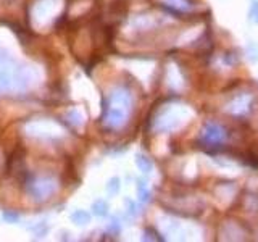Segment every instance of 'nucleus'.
<instances>
[{
	"label": "nucleus",
	"instance_id": "nucleus-5",
	"mask_svg": "<svg viewBox=\"0 0 258 242\" xmlns=\"http://www.w3.org/2000/svg\"><path fill=\"white\" fill-rule=\"evenodd\" d=\"M71 220L76 224H87L89 220H91V217H89V213L84 212V210H78V212H75L71 215Z\"/></svg>",
	"mask_w": 258,
	"mask_h": 242
},
{
	"label": "nucleus",
	"instance_id": "nucleus-2",
	"mask_svg": "<svg viewBox=\"0 0 258 242\" xmlns=\"http://www.w3.org/2000/svg\"><path fill=\"white\" fill-rule=\"evenodd\" d=\"M202 141L207 145H221L226 141V133L217 123H207L202 129Z\"/></svg>",
	"mask_w": 258,
	"mask_h": 242
},
{
	"label": "nucleus",
	"instance_id": "nucleus-10",
	"mask_svg": "<svg viewBox=\"0 0 258 242\" xmlns=\"http://www.w3.org/2000/svg\"><path fill=\"white\" fill-rule=\"evenodd\" d=\"M126 203L129 205V213L136 217V215H138V210H136V203H131V201H126Z\"/></svg>",
	"mask_w": 258,
	"mask_h": 242
},
{
	"label": "nucleus",
	"instance_id": "nucleus-8",
	"mask_svg": "<svg viewBox=\"0 0 258 242\" xmlns=\"http://www.w3.org/2000/svg\"><path fill=\"white\" fill-rule=\"evenodd\" d=\"M107 191H108L110 196H115V194L119 191V180H118V178H112V180L108 181Z\"/></svg>",
	"mask_w": 258,
	"mask_h": 242
},
{
	"label": "nucleus",
	"instance_id": "nucleus-4",
	"mask_svg": "<svg viewBox=\"0 0 258 242\" xmlns=\"http://www.w3.org/2000/svg\"><path fill=\"white\" fill-rule=\"evenodd\" d=\"M92 212L94 215H97V217H107L108 215V203L105 201H96L92 203Z\"/></svg>",
	"mask_w": 258,
	"mask_h": 242
},
{
	"label": "nucleus",
	"instance_id": "nucleus-9",
	"mask_svg": "<svg viewBox=\"0 0 258 242\" xmlns=\"http://www.w3.org/2000/svg\"><path fill=\"white\" fill-rule=\"evenodd\" d=\"M249 20L252 21V23L258 24V2L257 0H254L250 5V10H249Z\"/></svg>",
	"mask_w": 258,
	"mask_h": 242
},
{
	"label": "nucleus",
	"instance_id": "nucleus-3",
	"mask_svg": "<svg viewBox=\"0 0 258 242\" xmlns=\"http://www.w3.org/2000/svg\"><path fill=\"white\" fill-rule=\"evenodd\" d=\"M136 165H138L139 170L142 173H145V175L154 170V163H152V160L147 155H142V154L136 155Z\"/></svg>",
	"mask_w": 258,
	"mask_h": 242
},
{
	"label": "nucleus",
	"instance_id": "nucleus-6",
	"mask_svg": "<svg viewBox=\"0 0 258 242\" xmlns=\"http://www.w3.org/2000/svg\"><path fill=\"white\" fill-rule=\"evenodd\" d=\"M247 57H249V60L252 63H257L258 61V45L255 42H249V45H247Z\"/></svg>",
	"mask_w": 258,
	"mask_h": 242
},
{
	"label": "nucleus",
	"instance_id": "nucleus-7",
	"mask_svg": "<svg viewBox=\"0 0 258 242\" xmlns=\"http://www.w3.org/2000/svg\"><path fill=\"white\" fill-rule=\"evenodd\" d=\"M138 191H139V199H140L142 203H147L150 201V192H149V189H147V186L144 182H139Z\"/></svg>",
	"mask_w": 258,
	"mask_h": 242
},
{
	"label": "nucleus",
	"instance_id": "nucleus-1",
	"mask_svg": "<svg viewBox=\"0 0 258 242\" xmlns=\"http://www.w3.org/2000/svg\"><path fill=\"white\" fill-rule=\"evenodd\" d=\"M112 102L113 105L108 108V115H107V123L112 126V128H119V126L124 124L126 117H128V107L131 103L129 94L118 91L112 96Z\"/></svg>",
	"mask_w": 258,
	"mask_h": 242
}]
</instances>
